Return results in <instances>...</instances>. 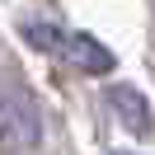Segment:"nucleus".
I'll list each match as a JSON object with an SVG mask.
<instances>
[{
    "mask_svg": "<svg viewBox=\"0 0 155 155\" xmlns=\"http://www.w3.org/2000/svg\"><path fill=\"white\" fill-rule=\"evenodd\" d=\"M38 141H42V117L33 108V99L0 85V150L19 155V150H33Z\"/></svg>",
    "mask_w": 155,
    "mask_h": 155,
    "instance_id": "f257e3e1",
    "label": "nucleus"
},
{
    "mask_svg": "<svg viewBox=\"0 0 155 155\" xmlns=\"http://www.w3.org/2000/svg\"><path fill=\"white\" fill-rule=\"evenodd\" d=\"M24 42L47 52V57H61L66 52V28H57V24H24Z\"/></svg>",
    "mask_w": 155,
    "mask_h": 155,
    "instance_id": "20e7f679",
    "label": "nucleus"
},
{
    "mask_svg": "<svg viewBox=\"0 0 155 155\" xmlns=\"http://www.w3.org/2000/svg\"><path fill=\"white\" fill-rule=\"evenodd\" d=\"M108 108H113V117L127 127V132H136V136H146L150 132V104H146V94L136 85H108Z\"/></svg>",
    "mask_w": 155,
    "mask_h": 155,
    "instance_id": "f03ea898",
    "label": "nucleus"
},
{
    "mask_svg": "<svg viewBox=\"0 0 155 155\" xmlns=\"http://www.w3.org/2000/svg\"><path fill=\"white\" fill-rule=\"evenodd\" d=\"M61 57L75 71H85V75H108V71L117 66V57L99 38H89V33H66V52H61Z\"/></svg>",
    "mask_w": 155,
    "mask_h": 155,
    "instance_id": "7ed1b4c3",
    "label": "nucleus"
},
{
    "mask_svg": "<svg viewBox=\"0 0 155 155\" xmlns=\"http://www.w3.org/2000/svg\"><path fill=\"white\" fill-rule=\"evenodd\" d=\"M113 155H136V150H113Z\"/></svg>",
    "mask_w": 155,
    "mask_h": 155,
    "instance_id": "39448f33",
    "label": "nucleus"
}]
</instances>
